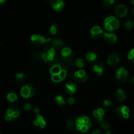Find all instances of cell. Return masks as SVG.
<instances>
[{
    "instance_id": "6da1fadb",
    "label": "cell",
    "mask_w": 134,
    "mask_h": 134,
    "mask_svg": "<svg viewBox=\"0 0 134 134\" xmlns=\"http://www.w3.org/2000/svg\"><path fill=\"white\" fill-rule=\"evenodd\" d=\"M104 26L107 30L110 31L117 30L120 26V22L115 16H109L104 20Z\"/></svg>"
},
{
    "instance_id": "7a4b0ae2",
    "label": "cell",
    "mask_w": 134,
    "mask_h": 134,
    "mask_svg": "<svg viewBox=\"0 0 134 134\" xmlns=\"http://www.w3.org/2000/svg\"><path fill=\"white\" fill-rule=\"evenodd\" d=\"M51 40H52L51 38L46 39L45 37H44L42 35H37V34L32 35L31 37V41L32 44H34L35 46H37V47L43 45V44L47 43V42H51Z\"/></svg>"
},
{
    "instance_id": "3957f363",
    "label": "cell",
    "mask_w": 134,
    "mask_h": 134,
    "mask_svg": "<svg viewBox=\"0 0 134 134\" xmlns=\"http://www.w3.org/2000/svg\"><path fill=\"white\" fill-rule=\"evenodd\" d=\"M116 79L121 82H126L128 78V72L124 67H120L116 72Z\"/></svg>"
},
{
    "instance_id": "277c9868",
    "label": "cell",
    "mask_w": 134,
    "mask_h": 134,
    "mask_svg": "<svg viewBox=\"0 0 134 134\" xmlns=\"http://www.w3.org/2000/svg\"><path fill=\"white\" fill-rule=\"evenodd\" d=\"M115 13L118 16L122 18V17L126 16L128 14V8L122 4L118 5L115 7Z\"/></svg>"
},
{
    "instance_id": "5b68a950",
    "label": "cell",
    "mask_w": 134,
    "mask_h": 134,
    "mask_svg": "<svg viewBox=\"0 0 134 134\" xmlns=\"http://www.w3.org/2000/svg\"><path fill=\"white\" fill-rule=\"evenodd\" d=\"M104 32L99 26H94L90 31V35L93 39H99L103 35Z\"/></svg>"
},
{
    "instance_id": "8992f818",
    "label": "cell",
    "mask_w": 134,
    "mask_h": 134,
    "mask_svg": "<svg viewBox=\"0 0 134 134\" xmlns=\"http://www.w3.org/2000/svg\"><path fill=\"white\" fill-rule=\"evenodd\" d=\"M119 63H120V58L116 54H111L107 58V64L111 66H115Z\"/></svg>"
},
{
    "instance_id": "52a82bcc",
    "label": "cell",
    "mask_w": 134,
    "mask_h": 134,
    "mask_svg": "<svg viewBox=\"0 0 134 134\" xmlns=\"http://www.w3.org/2000/svg\"><path fill=\"white\" fill-rule=\"evenodd\" d=\"M51 2L52 7L56 11H61L65 7V3L63 0H51Z\"/></svg>"
},
{
    "instance_id": "ba28073f",
    "label": "cell",
    "mask_w": 134,
    "mask_h": 134,
    "mask_svg": "<svg viewBox=\"0 0 134 134\" xmlns=\"http://www.w3.org/2000/svg\"><path fill=\"white\" fill-rule=\"evenodd\" d=\"M93 69L98 76H102L104 71V63L102 61H98L94 64Z\"/></svg>"
},
{
    "instance_id": "9c48e42d",
    "label": "cell",
    "mask_w": 134,
    "mask_h": 134,
    "mask_svg": "<svg viewBox=\"0 0 134 134\" xmlns=\"http://www.w3.org/2000/svg\"><path fill=\"white\" fill-rule=\"evenodd\" d=\"M77 86L73 83H68L65 85L64 87V92L65 94L72 95L74 94L75 92L77 91Z\"/></svg>"
},
{
    "instance_id": "30bf717a",
    "label": "cell",
    "mask_w": 134,
    "mask_h": 134,
    "mask_svg": "<svg viewBox=\"0 0 134 134\" xmlns=\"http://www.w3.org/2000/svg\"><path fill=\"white\" fill-rule=\"evenodd\" d=\"M104 39L108 44H113L116 43L117 41V37L115 34L104 33Z\"/></svg>"
},
{
    "instance_id": "8fae6325",
    "label": "cell",
    "mask_w": 134,
    "mask_h": 134,
    "mask_svg": "<svg viewBox=\"0 0 134 134\" xmlns=\"http://www.w3.org/2000/svg\"><path fill=\"white\" fill-rule=\"evenodd\" d=\"M115 98L119 102H122L126 99V94L122 89H118L115 93Z\"/></svg>"
},
{
    "instance_id": "7c38bea8",
    "label": "cell",
    "mask_w": 134,
    "mask_h": 134,
    "mask_svg": "<svg viewBox=\"0 0 134 134\" xmlns=\"http://www.w3.org/2000/svg\"><path fill=\"white\" fill-rule=\"evenodd\" d=\"M30 88L29 85H25L21 89V95L23 98H28L30 96Z\"/></svg>"
},
{
    "instance_id": "4fadbf2b",
    "label": "cell",
    "mask_w": 134,
    "mask_h": 134,
    "mask_svg": "<svg viewBox=\"0 0 134 134\" xmlns=\"http://www.w3.org/2000/svg\"><path fill=\"white\" fill-rule=\"evenodd\" d=\"M50 43H52V47H54L55 48H60L64 46V42L60 39H52Z\"/></svg>"
},
{
    "instance_id": "5bb4252c",
    "label": "cell",
    "mask_w": 134,
    "mask_h": 134,
    "mask_svg": "<svg viewBox=\"0 0 134 134\" xmlns=\"http://www.w3.org/2000/svg\"><path fill=\"white\" fill-rule=\"evenodd\" d=\"M61 30V26L58 24H53L52 26L50 27V31L52 35H56L58 34Z\"/></svg>"
},
{
    "instance_id": "9a60e30c",
    "label": "cell",
    "mask_w": 134,
    "mask_h": 134,
    "mask_svg": "<svg viewBox=\"0 0 134 134\" xmlns=\"http://www.w3.org/2000/svg\"><path fill=\"white\" fill-rule=\"evenodd\" d=\"M62 70V68L59 64H56L51 68V70H50V73L52 75L54 74H58Z\"/></svg>"
},
{
    "instance_id": "2e32d148",
    "label": "cell",
    "mask_w": 134,
    "mask_h": 134,
    "mask_svg": "<svg viewBox=\"0 0 134 134\" xmlns=\"http://www.w3.org/2000/svg\"><path fill=\"white\" fill-rule=\"evenodd\" d=\"M120 110H121V112H122V113L124 119H128V117H129V116H130L129 108H128L127 106L124 105V106H122V107H120Z\"/></svg>"
},
{
    "instance_id": "e0dca14e",
    "label": "cell",
    "mask_w": 134,
    "mask_h": 134,
    "mask_svg": "<svg viewBox=\"0 0 134 134\" xmlns=\"http://www.w3.org/2000/svg\"><path fill=\"white\" fill-rule=\"evenodd\" d=\"M37 116V120H38L39 123V127L40 128H44V127L46 126V122L45 120H44V119L43 118V116L41 115H40L39 114H37L36 115Z\"/></svg>"
},
{
    "instance_id": "ac0fdd59",
    "label": "cell",
    "mask_w": 134,
    "mask_h": 134,
    "mask_svg": "<svg viewBox=\"0 0 134 134\" xmlns=\"http://www.w3.org/2000/svg\"><path fill=\"white\" fill-rule=\"evenodd\" d=\"M86 58L88 61L93 62V61H94V60H96L97 54L96 53H94V52H89L86 54Z\"/></svg>"
},
{
    "instance_id": "d6986e66",
    "label": "cell",
    "mask_w": 134,
    "mask_h": 134,
    "mask_svg": "<svg viewBox=\"0 0 134 134\" xmlns=\"http://www.w3.org/2000/svg\"><path fill=\"white\" fill-rule=\"evenodd\" d=\"M73 57H74V56H73L71 53L68 56H62V61L64 62L65 64H71L73 60Z\"/></svg>"
},
{
    "instance_id": "ffe728a7",
    "label": "cell",
    "mask_w": 134,
    "mask_h": 134,
    "mask_svg": "<svg viewBox=\"0 0 134 134\" xmlns=\"http://www.w3.org/2000/svg\"><path fill=\"white\" fill-rule=\"evenodd\" d=\"M115 0H103V7L107 9L112 7L113 5L115 3Z\"/></svg>"
},
{
    "instance_id": "44dd1931",
    "label": "cell",
    "mask_w": 134,
    "mask_h": 134,
    "mask_svg": "<svg viewBox=\"0 0 134 134\" xmlns=\"http://www.w3.org/2000/svg\"><path fill=\"white\" fill-rule=\"evenodd\" d=\"M25 79H26V76H25V75L24 74V73H19L16 74L15 79L18 82H22V81H24Z\"/></svg>"
},
{
    "instance_id": "7402d4cb",
    "label": "cell",
    "mask_w": 134,
    "mask_h": 134,
    "mask_svg": "<svg viewBox=\"0 0 134 134\" xmlns=\"http://www.w3.org/2000/svg\"><path fill=\"white\" fill-rule=\"evenodd\" d=\"M7 98L9 102H13L16 100L18 97H17L16 94H14V93H9L7 94Z\"/></svg>"
},
{
    "instance_id": "603a6c76",
    "label": "cell",
    "mask_w": 134,
    "mask_h": 134,
    "mask_svg": "<svg viewBox=\"0 0 134 134\" xmlns=\"http://www.w3.org/2000/svg\"><path fill=\"white\" fill-rule=\"evenodd\" d=\"M100 123H101V126H102V128H103V129L105 130L109 129V128H110L109 122L107 121V120H105L103 119V120H102Z\"/></svg>"
},
{
    "instance_id": "cb8c5ba5",
    "label": "cell",
    "mask_w": 134,
    "mask_h": 134,
    "mask_svg": "<svg viewBox=\"0 0 134 134\" xmlns=\"http://www.w3.org/2000/svg\"><path fill=\"white\" fill-rule=\"evenodd\" d=\"M71 53H72L71 49L69 48H68V47L63 48L62 51V56H69Z\"/></svg>"
},
{
    "instance_id": "d4e9b609",
    "label": "cell",
    "mask_w": 134,
    "mask_h": 134,
    "mask_svg": "<svg viewBox=\"0 0 134 134\" xmlns=\"http://www.w3.org/2000/svg\"><path fill=\"white\" fill-rule=\"evenodd\" d=\"M86 75V72L84 70H79L78 71L75 72L74 73V77H77V78H81V77H83L84 76H85Z\"/></svg>"
},
{
    "instance_id": "484cf974",
    "label": "cell",
    "mask_w": 134,
    "mask_h": 134,
    "mask_svg": "<svg viewBox=\"0 0 134 134\" xmlns=\"http://www.w3.org/2000/svg\"><path fill=\"white\" fill-rule=\"evenodd\" d=\"M75 64L78 68H82L85 66V61L83 60V59L78 58L77 60H76Z\"/></svg>"
},
{
    "instance_id": "4316f807",
    "label": "cell",
    "mask_w": 134,
    "mask_h": 134,
    "mask_svg": "<svg viewBox=\"0 0 134 134\" xmlns=\"http://www.w3.org/2000/svg\"><path fill=\"white\" fill-rule=\"evenodd\" d=\"M55 101L58 103L59 105H64L65 103V99H64L62 96H58L55 98Z\"/></svg>"
},
{
    "instance_id": "83f0119b",
    "label": "cell",
    "mask_w": 134,
    "mask_h": 134,
    "mask_svg": "<svg viewBox=\"0 0 134 134\" xmlns=\"http://www.w3.org/2000/svg\"><path fill=\"white\" fill-rule=\"evenodd\" d=\"M133 26H134V23L132 22V21H130V20L127 21V22H126L125 24H124V27H125V29L126 30H131V29L133 27Z\"/></svg>"
},
{
    "instance_id": "f1b7e54d",
    "label": "cell",
    "mask_w": 134,
    "mask_h": 134,
    "mask_svg": "<svg viewBox=\"0 0 134 134\" xmlns=\"http://www.w3.org/2000/svg\"><path fill=\"white\" fill-rule=\"evenodd\" d=\"M84 124L83 122H82V119L81 118H79L77 120H76V126H77V129L78 130H81V128L82 125Z\"/></svg>"
},
{
    "instance_id": "f546056e",
    "label": "cell",
    "mask_w": 134,
    "mask_h": 134,
    "mask_svg": "<svg viewBox=\"0 0 134 134\" xmlns=\"http://www.w3.org/2000/svg\"><path fill=\"white\" fill-rule=\"evenodd\" d=\"M51 79H52V81L54 82H60V81H62L61 78H60V75H59L58 74L52 75Z\"/></svg>"
},
{
    "instance_id": "4dcf8cb0",
    "label": "cell",
    "mask_w": 134,
    "mask_h": 134,
    "mask_svg": "<svg viewBox=\"0 0 134 134\" xmlns=\"http://www.w3.org/2000/svg\"><path fill=\"white\" fill-rule=\"evenodd\" d=\"M114 111L116 113V115L118 116V117L120 118V119H124V117H123L122 113L121 110H120V107H116V108H115V109H114Z\"/></svg>"
},
{
    "instance_id": "1f68e13d",
    "label": "cell",
    "mask_w": 134,
    "mask_h": 134,
    "mask_svg": "<svg viewBox=\"0 0 134 134\" xmlns=\"http://www.w3.org/2000/svg\"><path fill=\"white\" fill-rule=\"evenodd\" d=\"M58 75H60V78H61L62 81V80H64V79L66 77V75H67V71L65 70V69H62L61 71H60V73H58Z\"/></svg>"
},
{
    "instance_id": "d6a6232c",
    "label": "cell",
    "mask_w": 134,
    "mask_h": 134,
    "mask_svg": "<svg viewBox=\"0 0 134 134\" xmlns=\"http://www.w3.org/2000/svg\"><path fill=\"white\" fill-rule=\"evenodd\" d=\"M128 58L130 60H131L132 62L134 63V48L131 50L130 52H129L128 55Z\"/></svg>"
},
{
    "instance_id": "836d02e7",
    "label": "cell",
    "mask_w": 134,
    "mask_h": 134,
    "mask_svg": "<svg viewBox=\"0 0 134 134\" xmlns=\"http://www.w3.org/2000/svg\"><path fill=\"white\" fill-rule=\"evenodd\" d=\"M103 105L105 107H107V108H110V107H113V103L110 100H109V99H105V100L103 102Z\"/></svg>"
},
{
    "instance_id": "e575fe53",
    "label": "cell",
    "mask_w": 134,
    "mask_h": 134,
    "mask_svg": "<svg viewBox=\"0 0 134 134\" xmlns=\"http://www.w3.org/2000/svg\"><path fill=\"white\" fill-rule=\"evenodd\" d=\"M29 86L30 88V92H31L30 93V98H31V97H33L35 94V88L31 85H29Z\"/></svg>"
},
{
    "instance_id": "d590c367",
    "label": "cell",
    "mask_w": 134,
    "mask_h": 134,
    "mask_svg": "<svg viewBox=\"0 0 134 134\" xmlns=\"http://www.w3.org/2000/svg\"><path fill=\"white\" fill-rule=\"evenodd\" d=\"M73 122L71 120H68V122H67L66 126L68 128V130H71L73 127Z\"/></svg>"
},
{
    "instance_id": "8d00e7d4",
    "label": "cell",
    "mask_w": 134,
    "mask_h": 134,
    "mask_svg": "<svg viewBox=\"0 0 134 134\" xmlns=\"http://www.w3.org/2000/svg\"><path fill=\"white\" fill-rule=\"evenodd\" d=\"M31 107H32V106H31V105L29 103H25V104H24L23 105H22V108L24 109L25 110H27V111L31 110Z\"/></svg>"
},
{
    "instance_id": "74e56055",
    "label": "cell",
    "mask_w": 134,
    "mask_h": 134,
    "mask_svg": "<svg viewBox=\"0 0 134 134\" xmlns=\"http://www.w3.org/2000/svg\"><path fill=\"white\" fill-rule=\"evenodd\" d=\"M103 120V116H99L98 117H94V120H95L96 122L99 123Z\"/></svg>"
},
{
    "instance_id": "f35d334b",
    "label": "cell",
    "mask_w": 134,
    "mask_h": 134,
    "mask_svg": "<svg viewBox=\"0 0 134 134\" xmlns=\"http://www.w3.org/2000/svg\"><path fill=\"white\" fill-rule=\"evenodd\" d=\"M88 130H89L88 127L86 125V124H84L83 125H82V126H81V130H80V131H81V132H87V131Z\"/></svg>"
},
{
    "instance_id": "ab89813d",
    "label": "cell",
    "mask_w": 134,
    "mask_h": 134,
    "mask_svg": "<svg viewBox=\"0 0 134 134\" xmlns=\"http://www.w3.org/2000/svg\"><path fill=\"white\" fill-rule=\"evenodd\" d=\"M5 120H7V121H13V120H15V119L13 116H11V115H7L5 116Z\"/></svg>"
},
{
    "instance_id": "60d3db41",
    "label": "cell",
    "mask_w": 134,
    "mask_h": 134,
    "mask_svg": "<svg viewBox=\"0 0 134 134\" xmlns=\"http://www.w3.org/2000/svg\"><path fill=\"white\" fill-rule=\"evenodd\" d=\"M81 119H82V122H83L84 124H86V123H88L89 121H90V119H89V118L87 117V116H82V117H81Z\"/></svg>"
},
{
    "instance_id": "b9f144b4",
    "label": "cell",
    "mask_w": 134,
    "mask_h": 134,
    "mask_svg": "<svg viewBox=\"0 0 134 134\" xmlns=\"http://www.w3.org/2000/svg\"><path fill=\"white\" fill-rule=\"evenodd\" d=\"M97 111H98V113L99 114V115H101V116H103V115H104L105 111H104V110L103 109L99 108L98 109H97Z\"/></svg>"
},
{
    "instance_id": "7bdbcfd3",
    "label": "cell",
    "mask_w": 134,
    "mask_h": 134,
    "mask_svg": "<svg viewBox=\"0 0 134 134\" xmlns=\"http://www.w3.org/2000/svg\"><path fill=\"white\" fill-rule=\"evenodd\" d=\"M75 102V99H74V98H69V99H68V103H69V104H70V105L74 104Z\"/></svg>"
},
{
    "instance_id": "ee69618b",
    "label": "cell",
    "mask_w": 134,
    "mask_h": 134,
    "mask_svg": "<svg viewBox=\"0 0 134 134\" xmlns=\"http://www.w3.org/2000/svg\"><path fill=\"white\" fill-rule=\"evenodd\" d=\"M92 134H102V132H101L100 130H94L92 132Z\"/></svg>"
},
{
    "instance_id": "f6af8a7d",
    "label": "cell",
    "mask_w": 134,
    "mask_h": 134,
    "mask_svg": "<svg viewBox=\"0 0 134 134\" xmlns=\"http://www.w3.org/2000/svg\"><path fill=\"white\" fill-rule=\"evenodd\" d=\"M93 115H94V117H98V116H100V115H99V114L98 113V111H97V110H95V111H94V112H93Z\"/></svg>"
},
{
    "instance_id": "bcb514c9",
    "label": "cell",
    "mask_w": 134,
    "mask_h": 134,
    "mask_svg": "<svg viewBox=\"0 0 134 134\" xmlns=\"http://www.w3.org/2000/svg\"><path fill=\"white\" fill-rule=\"evenodd\" d=\"M34 112H35V115H37V114H39L40 110H39V109L37 108V107H35V108H34Z\"/></svg>"
},
{
    "instance_id": "7dc6e473",
    "label": "cell",
    "mask_w": 134,
    "mask_h": 134,
    "mask_svg": "<svg viewBox=\"0 0 134 134\" xmlns=\"http://www.w3.org/2000/svg\"><path fill=\"white\" fill-rule=\"evenodd\" d=\"M34 126H36V127H38V128H40V127H39V122H38V120H37V119L35 120V121H34Z\"/></svg>"
},
{
    "instance_id": "c3c4849f",
    "label": "cell",
    "mask_w": 134,
    "mask_h": 134,
    "mask_svg": "<svg viewBox=\"0 0 134 134\" xmlns=\"http://www.w3.org/2000/svg\"><path fill=\"white\" fill-rule=\"evenodd\" d=\"M106 133H107V134H111V131L109 129H108V130H106Z\"/></svg>"
},
{
    "instance_id": "681fc988",
    "label": "cell",
    "mask_w": 134,
    "mask_h": 134,
    "mask_svg": "<svg viewBox=\"0 0 134 134\" xmlns=\"http://www.w3.org/2000/svg\"><path fill=\"white\" fill-rule=\"evenodd\" d=\"M5 1H6V0H0V4L3 3L5 2Z\"/></svg>"
},
{
    "instance_id": "f907efd6",
    "label": "cell",
    "mask_w": 134,
    "mask_h": 134,
    "mask_svg": "<svg viewBox=\"0 0 134 134\" xmlns=\"http://www.w3.org/2000/svg\"><path fill=\"white\" fill-rule=\"evenodd\" d=\"M132 82H133V84L134 85V77H132Z\"/></svg>"
},
{
    "instance_id": "816d5d0a",
    "label": "cell",
    "mask_w": 134,
    "mask_h": 134,
    "mask_svg": "<svg viewBox=\"0 0 134 134\" xmlns=\"http://www.w3.org/2000/svg\"><path fill=\"white\" fill-rule=\"evenodd\" d=\"M131 12H132V14H134V8H133V9H132V10H131Z\"/></svg>"
},
{
    "instance_id": "f5cc1de1",
    "label": "cell",
    "mask_w": 134,
    "mask_h": 134,
    "mask_svg": "<svg viewBox=\"0 0 134 134\" xmlns=\"http://www.w3.org/2000/svg\"><path fill=\"white\" fill-rule=\"evenodd\" d=\"M131 2H132V5H134V0H131Z\"/></svg>"
},
{
    "instance_id": "db71d44e",
    "label": "cell",
    "mask_w": 134,
    "mask_h": 134,
    "mask_svg": "<svg viewBox=\"0 0 134 134\" xmlns=\"http://www.w3.org/2000/svg\"><path fill=\"white\" fill-rule=\"evenodd\" d=\"M44 1H50V0H44Z\"/></svg>"
},
{
    "instance_id": "11a10c76",
    "label": "cell",
    "mask_w": 134,
    "mask_h": 134,
    "mask_svg": "<svg viewBox=\"0 0 134 134\" xmlns=\"http://www.w3.org/2000/svg\"><path fill=\"white\" fill-rule=\"evenodd\" d=\"M1 133V132H0V133Z\"/></svg>"
}]
</instances>
